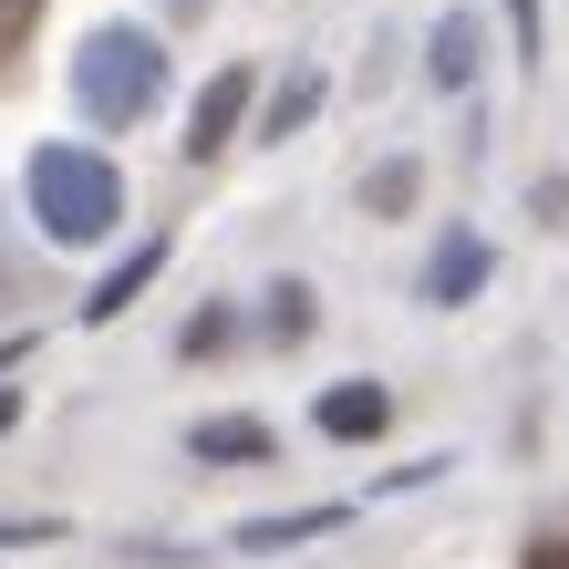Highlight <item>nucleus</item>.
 <instances>
[{"label": "nucleus", "mask_w": 569, "mask_h": 569, "mask_svg": "<svg viewBox=\"0 0 569 569\" xmlns=\"http://www.w3.org/2000/svg\"><path fill=\"white\" fill-rule=\"evenodd\" d=\"M31 218H42V239L52 249H93V239H114V218H124V177L104 156H83V146H31Z\"/></svg>", "instance_id": "1"}, {"label": "nucleus", "mask_w": 569, "mask_h": 569, "mask_svg": "<svg viewBox=\"0 0 569 569\" xmlns=\"http://www.w3.org/2000/svg\"><path fill=\"white\" fill-rule=\"evenodd\" d=\"M156 93H166L156 31L114 21V31H93V42H83V62H73V104H83L93 124H136V114H156Z\"/></svg>", "instance_id": "2"}, {"label": "nucleus", "mask_w": 569, "mask_h": 569, "mask_svg": "<svg viewBox=\"0 0 569 569\" xmlns=\"http://www.w3.org/2000/svg\"><path fill=\"white\" fill-rule=\"evenodd\" d=\"M249 93H259V73H249V62L208 73V93L187 104V156H197V166H208V156H228V136H239V114H249Z\"/></svg>", "instance_id": "3"}, {"label": "nucleus", "mask_w": 569, "mask_h": 569, "mask_svg": "<svg viewBox=\"0 0 569 569\" xmlns=\"http://www.w3.org/2000/svg\"><path fill=\"white\" fill-rule=\"evenodd\" d=\"M393 425V393L383 383H331L321 393V435H383Z\"/></svg>", "instance_id": "4"}, {"label": "nucleus", "mask_w": 569, "mask_h": 569, "mask_svg": "<svg viewBox=\"0 0 569 569\" xmlns=\"http://www.w3.org/2000/svg\"><path fill=\"white\" fill-rule=\"evenodd\" d=\"M425 290H435V300H477V290H487V239H466V228H456V239L435 249Z\"/></svg>", "instance_id": "5"}, {"label": "nucleus", "mask_w": 569, "mask_h": 569, "mask_svg": "<svg viewBox=\"0 0 569 569\" xmlns=\"http://www.w3.org/2000/svg\"><path fill=\"white\" fill-rule=\"evenodd\" d=\"M435 83H446V93H466V83H477V21H466V11H446V21H435Z\"/></svg>", "instance_id": "6"}, {"label": "nucleus", "mask_w": 569, "mask_h": 569, "mask_svg": "<svg viewBox=\"0 0 569 569\" xmlns=\"http://www.w3.org/2000/svg\"><path fill=\"white\" fill-rule=\"evenodd\" d=\"M197 456H208V466H249V456H270V425L218 415V425H197Z\"/></svg>", "instance_id": "7"}, {"label": "nucleus", "mask_w": 569, "mask_h": 569, "mask_svg": "<svg viewBox=\"0 0 569 569\" xmlns=\"http://www.w3.org/2000/svg\"><path fill=\"white\" fill-rule=\"evenodd\" d=\"M415 197H425V166H415V156H393V166H373V177H362V208H373V218H405Z\"/></svg>", "instance_id": "8"}, {"label": "nucleus", "mask_w": 569, "mask_h": 569, "mask_svg": "<svg viewBox=\"0 0 569 569\" xmlns=\"http://www.w3.org/2000/svg\"><path fill=\"white\" fill-rule=\"evenodd\" d=\"M156 270H166V249H156V239H146V249H136V259H124V270H114V280H104V290H93V300H83V321H114V311H124V300H136V290H146V280H156Z\"/></svg>", "instance_id": "9"}, {"label": "nucleus", "mask_w": 569, "mask_h": 569, "mask_svg": "<svg viewBox=\"0 0 569 569\" xmlns=\"http://www.w3.org/2000/svg\"><path fill=\"white\" fill-rule=\"evenodd\" d=\"M321 528H342V508H300V518H259V528H239L228 549H280V539H321Z\"/></svg>", "instance_id": "10"}, {"label": "nucleus", "mask_w": 569, "mask_h": 569, "mask_svg": "<svg viewBox=\"0 0 569 569\" xmlns=\"http://www.w3.org/2000/svg\"><path fill=\"white\" fill-rule=\"evenodd\" d=\"M311 104H321V73H290V83L270 93V136H300V124H311Z\"/></svg>", "instance_id": "11"}, {"label": "nucleus", "mask_w": 569, "mask_h": 569, "mask_svg": "<svg viewBox=\"0 0 569 569\" xmlns=\"http://www.w3.org/2000/svg\"><path fill=\"white\" fill-rule=\"evenodd\" d=\"M31 21H42V0H0V73L31 52Z\"/></svg>", "instance_id": "12"}, {"label": "nucleus", "mask_w": 569, "mask_h": 569, "mask_svg": "<svg viewBox=\"0 0 569 569\" xmlns=\"http://www.w3.org/2000/svg\"><path fill=\"white\" fill-rule=\"evenodd\" d=\"M270 331H280V342H300V331H311V290H280V300H270Z\"/></svg>", "instance_id": "13"}, {"label": "nucleus", "mask_w": 569, "mask_h": 569, "mask_svg": "<svg viewBox=\"0 0 569 569\" xmlns=\"http://www.w3.org/2000/svg\"><path fill=\"white\" fill-rule=\"evenodd\" d=\"M518 559H528V569H569V528H559V539H528Z\"/></svg>", "instance_id": "14"}, {"label": "nucleus", "mask_w": 569, "mask_h": 569, "mask_svg": "<svg viewBox=\"0 0 569 569\" xmlns=\"http://www.w3.org/2000/svg\"><path fill=\"white\" fill-rule=\"evenodd\" d=\"M508 31H518L528 52H539V0H508Z\"/></svg>", "instance_id": "15"}, {"label": "nucleus", "mask_w": 569, "mask_h": 569, "mask_svg": "<svg viewBox=\"0 0 569 569\" xmlns=\"http://www.w3.org/2000/svg\"><path fill=\"white\" fill-rule=\"evenodd\" d=\"M11 415H21V393H11V383H0V435H11Z\"/></svg>", "instance_id": "16"}, {"label": "nucleus", "mask_w": 569, "mask_h": 569, "mask_svg": "<svg viewBox=\"0 0 569 569\" xmlns=\"http://www.w3.org/2000/svg\"><path fill=\"white\" fill-rule=\"evenodd\" d=\"M166 11H177V21H197V11H208V0H166Z\"/></svg>", "instance_id": "17"}]
</instances>
